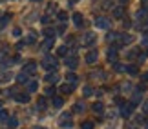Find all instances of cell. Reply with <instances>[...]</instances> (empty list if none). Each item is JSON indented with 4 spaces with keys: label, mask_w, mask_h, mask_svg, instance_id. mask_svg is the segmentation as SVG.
Segmentation results:
<instances>
[{
    "label": "cell",
    "mask_w": 148,
    "mask_h": 129,
    "mask_svg": "<svg viewBox=\"0 0 148 129\" xmlns=\"http://www.w3.org/2000/svg\"><path fill=\"white\" fill-rule=\"evenodd\" d=\"M95 27H99V29H108L110 27V20L106 18V16H97V18L93 20Z\"/></svg>",
    "instance_id": "obj_1"
},
{
    "label": "cell",
    "mask_w": 148,
    "mask_h": 129,
    "mask_svg": "<svg viewBox=\"0 0 148 129\" xmlns=\"http://www.w3.org/2000/svg\"><path fill=\"white\" fill-rule=\"evenodd\" d=\"M57 64H59V62H57V58H55V57H46V58L42 60V66L46 67V69H55Z\"/></svg>",
    "instance_id": "obj_2"
},
{
    "label": "cell",
    "mask_w": 148,
    "mask_h": 129,
    "mask_svg": "<svg viewBox=\"0 0 148 129\" xmlns=\"http://www.w3.org/2000/svg\"><path fill=\"white\" fill-rule=\"evenodd\" d=\"M81 42H82V46H92V44L95 42V33H84Z\"/></svg>",
    "instance_id": "obj_3"
},
{
    "label": "cell",
    "mask_w": 148,
    "mask_h": 129,
    "mask_svg": "<svg viewBox=\"0 0 148 129\" xmlns=\"http://www.w3.org/2000/svg\"><path fill=\"white\" fill-rule=\"evenodd\" d=\"M134 107H135V105H134L132 102H130V104H123V105H121V115L124 116V118H128V116L132 115Z\"/></svg>",
    "instance_id": "obj_4"
},
{
    "label": "cell",
    "mask_w": 148,
    "mask_h": 129,
    "mask_svg": "<svg viewBox=\"0 0 148 129\" xmlns=\"http://www.w3.org/2000/svg\"><path fill=\"white\" fill-rule=\"evenodd\" d=\"M60 126H62V127H71V126H73L71 115H70V113H62V115H60Z\"/></svg>",
    "instance_id": "obj_5"
},
{
    "label": "cell",
    "mask_w": 148,
    "mask_h": 129,
    "mask_svg": "<svg viewBox=\"0 0 148 129\" xmlns=\"http://www.w3.org/2000/svg\"><path fill=\"white\" fill-rule=\"evenodd\" d=\"M77 66H79V58L77 57H66V67L77 69Z\"/></svg>",
    "instance_id": "obj_6"
},
{
    "label": "cell",
    "mask_w": 148,
    "mask_h": 129,
    "mask_svg": "<svg viewBox=\"0 0 148 129\" xmlns=\"http://www.w3.org/2000/svg\"><path fill=\"white\" fill-rule=\"evenodd\" d=\"M37 71V62H26L24 64V73L26 75H33Z\"/></svg>",
    "instance_id": "obj_7"
},
{
    "label": "cell",
    "mask_w": 148,
    "mask_h": 129,
    "mask_svg": "<svg viewBox=\"0 0 148 129\" xmlns=\"http://www.w3.org/2000/svg\"><path fill=\"white\" fill-rule=\"evenodd\" d=\"M108 60L112 64H117V46H112L110 51H108Z\"/></svg>",
    "instance_id": "obj_8"
},
{
    "label": "cell",
    "mask_w": 148,
    "mask_h": 129,
    "mask_svg": "<svg viewBox=\"0 0 148 129\" xmlns=\"http://www.w3.org/2000/svg\"><path fill=\"white\" fill-rule=\"evenodd\" d=\"M97 58H99V53L97 51H90L84 60H86V64H95V62H97Z\"/></svg>",
    "instance_id": "obj_9"
},
{
    "label": "cell",
    "mask_w": 148,
    "mask_h": 129,
    "mask_svg": "<svg viewBox=\"0 0 148 129\" xmlns=\"http://www.w3.org/2000/svg\"><path fill=\"white\" fill-rule=\"evenodd\" d=\"M15 98H16V102H20V104H27L29 102V93H16Z\"/></svg>",
    "instance_id": "obj_10"
},
{
    "label": "cell",
    "mask_w": 148,
    "mask_h": 129,
    "mask_svg": "<svg viewBox=\"0 0 148 129\" xmlns=\"http://www.w3.org/2000/svg\"><path fill=\"white\" fill-rule=\"evenodd\" d=\"M119 42H121L123 46L132 44V42H134V36H132V35H119Z\"/></svg>",
    "instance_id": "obj_11"
},
{
    "label": "cell",
    "mask_w": 148,
    "mask_h": 129,
    "mask_svg": "<svg viewBox=\"0 0 148 129\" xmlns=\"http://www.w3.org/2000/svg\"><path fill=\"white\" fill-rule=\"evenodd\" d=\"M66 80H68L70 86H75V84L79 82V76L75 75V73H68V75H66Z\"/></svg>",
    "instance_id": "obj_12"
},
{
    "label": "cell",
    "mask_w": 148,
    "mask_h": 129,
    "mask_svg": "<svg viewBox=\"0 0 148 129\" xmlns=\"http://www.w3.org/2000/svg\"><path fill=\"white\" fill-rule=\"evenodd\" d=\"M73 22H75L77 27H81V26L84 24V16H82L81 13H73Z\"/></svg>",
    "instance_id": "obj_13"
},
{
    "label": "cell",
    "mask_w": 148,
    "mask_h": 129,
    "mask_svg": "<svg viewBox=\"0 0 148 129\" xmlns=\"http://www.w3.org/2000/svg\"><path fill=\"white\" fill-rule=\"evenodd\" d=\"M123 15H124V5L113 7V16H115V18H123Z\"/></svg>",
    "instance_id": "obj_14"
},
{
    "label": "cell",
    "mask_w": 148,
    "mask_h": 129,
    "mask_svg": "<svg viewBox=\"0 0 148 129\" xmlns=\"http://www.w3.org/2000/svg\"><path fill=\"white\" fill-rule=\"evenodd\" d=\"M46 107H48V102H46V98H44V97H40V98L37 100V109H38V111H44Z\"/></svg>",
    "instance_id": "obj_15"
},
{
    "label": "cell",
    "mask_w": 148,
    "mask_h": 129,
    "mask_svg": "<svg viewBox=\"0 0 148 129\" xmlns=\"http://www.w3.org/2000/svg\"><path fill=\"white\" fill-rule=\"evenodd\" d=\"M124 71H126L128 73V75H139V67L137 66H126V67H124Z\"/></svg>",
    "instance_id": "obj_16"
},
{
    "label": "cell",
    "mask_w": 148,
    "mask_h": 129,
    "mask_svg": "<svg viewBox=\"0 0 148 129\" xmlns=\"http://www.w3.org/2000/svg\"><path fill=\"white\" fill-rule=\"evenodd\" d=\"M16 82H18V84H27V82H29V75H26V73L22 71L20 75L16 76Z\"/></svg>",
    "instance_id": "obj_17"
},
{
    "label": "cell",
    "mask_w": 148,
    "mask_h": 129,
    "mask_svg": "<svg viewBox=\"0 0 148 129\" xmlns=\"http://www.w3.org/2000/svg\"><path fill=\"white\" fill-rule=\"evenodd\" d=\"M37 89H38V82H35V80L27 82V93H35Z\"/></svg>",
    "instance_id": "obj_18"
},
{
    "label": "cell",
    "mask_w": 148,
    "mask_h": 129,
    "mask_svg": "<svg viewBox=\"0 0 148 129\" xmlns=\"http://www.w3.org/2000/svg\"><path fill=\"white\" fill-rule=\"evenodd\" d=\"M92 109H93V113H97V115H102V111H104V105H102L101 102H95L92 105Z\"/></svg>",
    "instance_id": "obj_19"
},
{
    "label": "cell",
    "mask_w": 148,
    "mask_h": 129,
    "mask_svg": "<svg viewBox=\"0 0 148 129\" xmlns=\"http://www.w3.org/2000/svg\"><path fill=\"white\" fill-rule=\"evenodd\" d=\"M135 16H137L139 20H146V16H148V9H146V7H141V9L137 11V15H135Z\"/></svg>",
    "instance_id": "obj_20"
},
{
    "label": "cell",
    "mask_w": 148,
    "mask_h": 129,
    "mask_svg": "<svg viewBox=\"0 0 148 129\" xmlns=\"http://www.w3.org/2000/svg\"><path fill=\"white\" fill-rule=\"evenodd\" d=\"M46 80H48L49 84H57V80H59V75H57V73H48V75H46Z\"/></svg>",
    "instance_id": "obj_21"
},
{
    "label": "cell",
    "mask_w": 148,
    "mask_h": 129,
    "mask_svg": "<svg viewBox=\"0 0 148 129\" xmlns=\"http://www.w3.org/2000/svg\"><path fill=\"white\" fill-rule=\"evenodd\" d=\"M53 44H55V38H46V42L42 44V49H46V51H48V49L53 47Z\"/></svg>",
    "instance_id": "obj_22"
},
{
    "label": "cell",
    "mask_w": 148,
    "mask_h": 129,
    "mask_svg": "<svg viewBox=\"0 0 148 129\" xmlns=\"http://www.w3.org/2000/svg\"><path fill=\"white\" fill-rule=\"evenodd\" d=\"M60 91L64 95H70L73 91V86H70V84H64V86H60Z\"/></svg>",
    "instance_id": "obj_23"
},
{
    "label": "cell",
    "mask_w": 148,
    "mask_h": 129,
    "mask_svg": "<svg viewBox=\"0 0 148 129\" xmlns=\"http://www.w3.org/2000/svg\"><path fill=\"white\" fill-rule=\"evenodd\" d=\"M64 105V100L60 97H53V107H62Z\"/></svg>",
    "instance_id": "obj_24"
},
{
    "label": "cell",
    "mask_w": 148,
    "mask_h": 129,
    "mask_svg": "<svg viewBox=\"0 0 148 129\" xmlns=\"http://www.w3.org/2000/svg\"><path fill=\"white\" fill-rule=\"evenodd\" d=\"M44 35H46V38H55V29L53 27H46V29H44Z\"/></svg>",
    "instance_id": "obj_25"
},
{
    "label": "cell",
    "mask_w": 148,
    "mask_h": 129,
    "mask_svg": "<svg viewBox=\"0 0 148 129\" xmlns=\"http://www.w3.org/2000/svg\"><path fill=\"white\" fill-rule=\"evenodd\" d=\"M57 53H59V57H68V46H60Z\"/></svg>",
    "instance_id": "obj_26"
},
{
    "label": "cell",
    "mask_w": 148,
    "mask_h": 129,
    "mask_svg": "<svg viewBox=\"0 0 148 129\" xmlns=\"http://www.w3.org/2000/svg\"><path fill=\"white\" fill-rule=\"evenodd\" d=\"M8 126H9L11 129H15L16 126H18V120H16L15 116H11V118H8Z\"/></svg>",
    "instance_id": "obj_27"
},
{
    "label": "cell",
    "mask_w": 148,
    "mask_h": 129,
    "mask_svg": "<svg viewBox=\"0 0 148 129\" xmlns=\"http://www.w3.org/2000/svg\"><path fill=\"white\" fill-rule=\"evenodd\" d=\"M57 16H59V20L62 22V24L68 20V13H66V11H59V13H57Z\"/></svg>",
    "instance_id": "obj_28"
},
{
    "label": "cell",
    "mask_w": 148,
    "mask_h": 129,
    "mask_svg": "<svg viewBox=\"0 0 148 129\" xmlns=\"http://www.w3.org/2000/svg\"><path fill=\"white\" fill-rule=\"evenodd\" d=\"M24 42H26V44H35V42H37V35H35V33H31V35H27V38H26Z\"/></svg>",
    "instance_id": "obj_29"
},
{
    "label": "cell",
    "mask_w": 148,
    "mask_h": 129,
    "mask_svg": "<svg viewBox=\"0 0 148 129\" xmlns=\"http://www.w3.org/2000/svg\"><path fill=\"white\" fill-rule=\"evenodd\" d=\"M106 38H108V42H115L117 38H119V33H113V31H112V33H108Z\"/></svg>",
    "instance_id": "obj_30"
},
{
    "label": "cell",
    "mask_w": 148,
    "mask_h": 129,
    "mask_svg": "<svg viewBox=\"0 0 148 129\" xmlns=\"http://www.w3.org/2000/svg\"><path fill=\"white\" fill-rule=\"evenodd\" d=\"M82 93H84V97H92V95H93V89L90 87V86H84L82 87Z\"/></svg>",
    "instance_id": "obj_31"
},
{
    "label": "cell",
    "mask_w": 148,
    "mask_h": 129,
    "mask_svg": "<svg viewBox=\"0 0 148 129\" xmlns=\"http://www.w3.org/2000/svg\"><path fill=\"white\" fill-rule=\"evenodd\" d=\"M73 111H75V113H82V111H84V104L82 102H77L75 107H73Z\"/></svg>",
    "instance_id": "obj_32"
},
{
    "label": "cell",
    "mask_w": 148,
    "mask_h": 129,
    "mask_svg": "<svg viewBox=\"0 0 148 129\" xmlns=\"http://www.w3.org/2000/svg\"><path fill=\"white\" fill-rule=\"evenodd\" d=\"M9 18H11V15H4L2 18H0V27H4L5 24H8V22H9Z\"/></svg>",
    "instance_id": "obj_33"
},
{
    "label": "cell",
    "mask_w": 148,
    "mask_h": 129,
    "mask_svg": "<svg viewBox=\"0 0 148 129\" xmlns=\"http://www.w3.org/2000/svg\"><path fill=\"white\" fill-rule=\"evenodd\" d=\"M81 129H93V122H82Z\"/></svg>",
    "instance_id": "obj_34"
},
{
    "label": "cell",
    "mask_w": 148,
    "mask_h": 129,
    "mask_svg": "<svg viewBox=\"0 0 148 129\" xmlns=\"http://www.w3.org/2000/svg\"><path fill=\"white\" fill-rule=\"evenodd\" d=\"M55 93H57L55 87H48V89H46V95H48V97H55Z\"/></svg>",
    "instance_id": "obj_35"
},
{
    "label": "cell",
    "mask_w": 148,
    "mask_h": 129,
    "mask_svg": "<svg viewBox=\"0 0 148 129\" xmlns=\"http://www.w3.org/2000/svg\"><path fill=\"white\" fill-rule=\"evenodd\" d=\"M8 118H9V116H8V113H5V111H2V109H0V122H5Z\"/></svg>",
    "instance_id": "obj_36"
},
{
    "label": "cell",
    "mask_w": 148,
    "mask_h": 129,
    "mask_svg": "<svg viewBox=\"0 0 148 129\" xmlns=\"http://www.w3.org/2000/svg\"><path fill=\"white\" fill-rule=\"evenodd\" d=\"M113 66H115V69H117V71H124V67H126V66H123V64H119V62H117V64H113Z\"/></svg>",
    "instance_id": "obj_37"
},
{
    "label": "cell",
    "mask_w": 148,
    "mask_h": 129,
    "mask_svg": "<svg viewBox=\"0 0 148 129\" xmlns=\"http://www.w3.org/2000/svg\"><path fill=\"white\" fill-rule=\"evenodd\" d=\"M13 35H15V36H20V35H22L20 27H15V29H13Z\"/></svg>",
    "instance_id": "obj_38"
},
{
    "label": "cell",
    "mask_w": 148,
    "mask_h": 129,
    "mask_svg": "<svg viewBox=\"0 0 148 129\" xmlns=\"http://www.w3.org/2000/svg\"><path fill=\"white\" fill-rule=\"evenodd\" d=\"M57 31H59V33H64L66 31V24H60L59 27H57Z\"/></svg>",
    "instance_id": "obj_39"
},
{
    "label": "cell",
    "mask_w": 148,
    "mask_h": 129,
    "mask_svg": "<svg viewBox=\"0 0 148 129\" xmlns=\"http://www.w3.org/2000/svg\"><path fill=\"white\" fill-rule=\"evenodd\" d=\"M57 7H55V4H49L48 5V16H49V13H51V11H55Z\"/></svg>",
    "instance_id": "obj_40"
},
{
    "label": "cell",
    "mask_w": 148,
    "mask_h": 129,
    "mask_svg": "<svg viewBox=\"0 0 148 129\" xmlns=\"http://www.w3.org/2000/svg\"><path fill=\"white\" fill-rule=\"evenodd\" d=\"M141 78H143V82H148V71L143 73V75H141Z\"/></svg>",
    "instance_id": "obj_41"
},
{
    "label": "cell",
    "mask_w": 148,
    "mask_h": 129,
    "mask_svg": "<svg viewBox=\"0 0 148 129\" xmlns=\"http://www.w3.org/2000/svg\"><path fill=\"white\" fill-rule=\"evenodd\" d=\"M48 22H49V16L44 15V16H42V24H48Z\"/></svg>",
    "instance_id": "obj_42"
},
{
    "label": "cell",
    "mask_w": 148,
    "mask_h": 129,
    "mask_svg": "<svg viewBox=\"0 0 148 129\" xmlns=\"http://www.w3.org/2000/svg\"><path fill=\"white\" fill-rule=\"evenodd\" d=\"M137 58H139V60H145V58H146V53H139Z\"/></svg>",
    "instance_id": "obj_43"
},
{
    "label": "cell",
    "mask_w": 148,
    "mask_h": 129,
    "mask_svg": "<svg viewBox=\"0 0 148 129\" xmlns=\"http://www.w3.org/2000/svg\"><path fill=\"white\" fill-rule=\"evenodd\" d=\"M143 111H145V113H148V100L143 104Z\"/></svg>",
    "instance_id": "obj_44"
},
{
    "label": "cell",
    "mask_w": 148,
    "mask_h": 129,
    "mask_svg": "<svg viewBox=\"0 0 148 129\" xmlns=\"http://www.w3.org/2000/svg\"><path fill=\"white\" fill-rule=\"evenodd\" d=\"M123 26H124V27H130V26H132V22H130V20H124Z\"/></svg>",
    "instance_id": "obj_45"
},
{
    "label": "cell",
    "mask_w": 148,
    "mask_h": 129,
    "mask_svg": "<svg viewBox=\"0 0 148 129\" xmlns=\"http://www.w3.org/2000/svg\"><path fill=\"white\" fill-rule=\"evenodd\" d=\"M24 46H26V42H18V44H16V49H22Z\"/></svg>",
    "instance_id": "obj_46"
},
{
    "label": "cell",
    "mask_w": 148,
    "mask_h": 129,
    "mask_svg": "<svg viewBox=\"0 0 148 129\" xmlns=\"http://www.w3.org/2000/svg\"><path fill=\"white\" fill-rule=\"evenodd\" d=\"M112 5H113V4L110 2V0H106V2H104V7H106V9H108V7H112Z\"/></svg>",
    "instance_id": "obj_47"
},
{
    "label": "cell",
    "mask_w": 148,
    "mask_h": 129,
    "mask_svg": "<svg viewBox=\"0 0 148 129\" xmlns=\"http://www.w3.org/2000/svg\"><path fill=\"white\" fill-rule=\"evenodd\" d=\"M5 57V49H0V60H2Z\"/></svg>",
    "instance_id": "obj_48"
},
{
    "label": "cell",
    "mask_w": 148,
    "mask_h": 129,
    "mask_svg": "<svg viewBox=\"0 0 148 129\" xmlns=\"http://www.w3.org/2000/svg\"><path fill=\"white\" fill-rule=\"evenodd\" d=\"M143 7H146V9H148V0H143Z\"/></svg>",
    "instance_id": "obj_49"
},
{
    "label": "cell",
    "mask_w": 148,
    "mask_h": 129,
    "mask_svg": "<svg viewBox=\"0 0 148 129\" xmlns=\"http://www.w3.org/2000/svg\"><path fill=\"white\" fill-rule=\"evenodd\" d=\"M119 2H121V5H124V4H126V2H128V0H119Z\"/></svg>",
    "instance_id": "obj_50"
},
{
    "label": "cell",
    "mask_w": 148,
    "mask_h": 129,
    "mask_svg": "<svg viewBox=\"0 0 148 129\" xmlns=\"http://www.w3.org/2000/svg\"><path fill=\"white\" fill-rule=\"evenodd\" d=\"M70 2H71V4H75V2H77V0H70Z\"/></svg>",
    "instance_id": "obj_51"
},
{
    "label": "cell",
    "mask_w": 148,
    "mask_h": 129,
    "mask_svg": "<svg viewBox=\"0 0 148 129\" xmlns=\"http://www.w3.org/2000/svg\"><path fill=\"white\" fill-rule=\"evenodd\" d=\"M0 109H2V100H0Z\"/></svg>",
    "instance_id": "obj_52"
},
{
    "label": "cell",
    "mask_w": 148,
    "mask_h": 129,
    "mask_svg": "<svg viewBox=\"0 0 148 129\" xmlns=\"http://www.w3.org/2000/svg\"><path fill=\"white\" fill-rule=\"evenodd\" d=\"M35 129H44V127H35Z\"/></svg>",
    "instance_id": "obj_53"
},
{
    "label": "cell",
    "mask_w": 148,
    "mask_h": 129,
    "mask_svg": "<svg viewBox=\"0 0 148 129\" xmlns=\"http://www.w3.org/2000/svg\"><path fill=\"white\" fill-rule=\"evenodd\" d=\"M33 2H40V0H33Z\"/></svg>",
    "instance_id": "obj_54"
},
{
    "label": "cell",
    "mask_w": 148,
    "mask_h": 129,
    "mask_svg": "<svg viewBox=\"0 0 148 129\" xmlns=\"http://www.w3.org/2000/svg\"><path fill=\"white\" fill-rule=\"evenodd\" d=\"M146 129H148V122H146Z\"/></svg>",
    "instance_id": "obj_55"
},
{
    "label": "cell",
    "mask_w": 148,
    "mask_h": 129,
    "mask_svg": "<svg viewBox=\"0 0 148 129\" xmlns=\"http://www.w3.org/2000/svg\"><path fill=\"white\" fill-rule=\"evenodd\" d=\"M146 29H148V26H146Z\"/></svg>",
    "instance_id": "obj_56"
}]
</instances>
